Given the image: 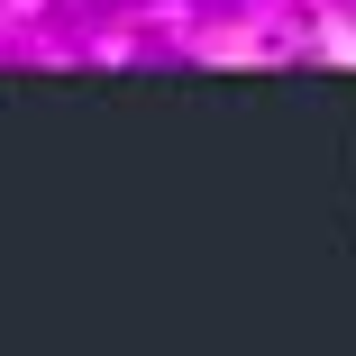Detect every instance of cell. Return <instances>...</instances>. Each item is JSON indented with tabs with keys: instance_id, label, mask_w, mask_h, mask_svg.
I'll return each mask as SVG.
<instances>
[{
	"instance_id": "1",
	"label": "cell",
	"mask_w": 356,
	"mask_h": 356,
	"mask_svg": "<svg viewBox=\"0 0 356 356\" xmlns=\"http://www.w3.org/2000/svg\"><path fill=\"white\" fill-rule=\"evenodd\" d=\"M128 10H174V19H192V28H247L256 0H128Z\"/></svg>"
},
{
	"instance_id": "2",
	"label": "cell",
	"mask_w": 356,
	"mask_h": 356,
	"mask_svg": "<svg viewBox=\"0 0 356 356\" xmlns=\"http://www.w3.org/2000/svg\"><path fill=\"white\" fill-rule=\"evenodd\" d=\"M28 64V0H0V74Z\"/></svg>"
},
{
	"instance_id": "3",
	"label": "cell",
	"mask_w": 356,
	"mask_h": 356,
	"mask_svg": "<svg viewBox=\"0 0 356 356\" xmlns=\"http://www.w3.org/2000/svg\"><path fill=\"white\" fill-rule=\"evenodd\" d=\"M320 10H329V19H338V10H347V0H320Z\"/></svg>"
},
{
	"instance_id": "4",
	"label": "cell",
	"mask_w": 356,
	"mask_h": 356,
	"mask_svg": "<svg viewBox=\"0 0 356 356\" xmlns=\"http://www.w3.org/2000/svg\"><path fill=\"white\" fill-rule=\"evenodd\" d=\"M338 19H347V28H356V0H347V10H338Z\"/></svg>"
}]
</instances>
